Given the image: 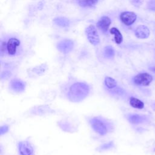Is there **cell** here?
Returning <instances> with one entry per match:
<instances>
[{
  "mask_svg": "<svg viewBox=\"0 0 155 155\" xmlns=\"http://www.w3.org/2000/svg\"><path fill=\"white\" fill-rule=\"evenodd\" d=\"M18 151L20 155H33V148L27 141H21L18 143Z\"/></svg>",
  "mask_w": 155,
  "mask_h": 155,
  "instance_id": "52a82bcc",
  "label": "cell"
},
{
  "mask_svg": "<svg viewBox=\"0 0 155 155\" xmlns=\"http://www.w3.org/2000/svg\"><path fill=\"white\" fill-rule=\"evenodd\" d=\"M85 33L88 40L91 44L97 45L99 44V36L97 31L94 25H90L88 26L85 29Z\"/></svg>",
  "mask_w": 155,
  "mask_h": 155,
  "instance_id": "3957f363",
  "label": "cell"
},
{
  "mask_svg": "<svg viewBox=\"0 0 155 155\" xmlns=\"http://www.w3.org/2000/svg\"><path fill=\"white\" fill-rule=\"evenodd\" d=\"M137 16L136 13L132 12H124L120 15V19L121 21L126 25H131L133 24L136 19Z\"/></svg>",
  "mask_w": 155,
  "mask_h": 155,
  "instance_id": "8992f818",
  "label": "cell"
},
{
  "mask_svg": "<svg viewBox=\"0 0 155 155\" xmlns=\"http://www.w3.org/2000/svg\"><path fill=\"white\" fill-rule=\"evenodd\" d=\"M153 81V77L151 75L147 73H142L136 75L133 79V81L134 84L137 85L147 86Z\"/></svg>",
  "mask_w": 155,
  "mask_h": 155,
  "instance_id": "277c9868",
  "label": "cell"
},
{
  "mask_svg": "<svg viewBox=\"0 0 155 155\" xmlns=\"http://www.w3.org/2000/svg\"><path fill=\"white\" fill-rule=\"evenodd\" d=\"M98 0H78L79 5L83 7H90L94 6Z\"/></svg>",
  "mask_w": 155,
  "mask_h": 155,
  "instance_id": "2e32d148",
  "label": "cell"
},
{
  "mask_svg": "<svg viewBox=\"0 0 155 155\" xmlns=\"http://www.w3.org/2000/svg\"><path fill=\"white\" fill-rule=\"evenodd\" d=\"M104 55L107 59H112L114 56V50L111 46L108 45L104 48Z\"/></svg>",
  "mask_w": 155,
  "mask_h": 155,
  "instance_id": "e0dca14e",
  "label": "cell"
},
{
  "mask_svg": "<svg viewBox=\"0 0 155 155\" xmlns=\"http://www.w3.org/2000/svg\"><path fill=\"white\" fill-rule=\"evenodd\" d=\"M74 47L73 41L68 39H63L59 41L57 44L58 50L62 53H68L70 52Z\"/></svg>",
  "mask_w": 155,
  "mask_h": 155,
  "instance_id": "5b68a950",
  "label": "cell"
},
{
  "mask_svg": "<svg viewBox=\"0 0 155 155\" xmlns=\"http://www.w3.org/2000/svg\"><path fill=\"white\" fill-rule=\"evenodd\" d=\"M89 91L90 88L87 84L84 82H76L70 87L68 97L72 102H79L88 96Z\"/></svg>",
  "mask_w": 155,
  "mask_h": 155,
  "instance_id": "6da1fadb",
  "label": "cell"
},
{
  "mask_svg": "<svg viewBox=\"0 0 155 155\" xmlns=\"http://www.w3.org/2000/svg\"><path fill=\"white\" fill-rule=\"evenodd\" d=\"M54 22L60 27H67L70 24V21L64 17H58L54 19Z\"/></svg>",
  "mask_w": 155,
  "mask_h": 155,
  "instance_id": "9a60e30c",
  "label": "cell"
},
{
  "mask_svg": "<svg viewBox=\"0 0 155 155\" xmlns=\"http://www.w3.org/2000/svg\"><path fill=\"white\" fill-rule=\"evenodd\" d=\"M130 104L131 107L135 108L142 109L144 107V104L137 98L132 97L130 99Z\"/></svg>",
  "mask_w": 155,
  "mask_h": 155,
  "instance_id": "5bb4252c",
  "label": "cell"
},
{
  "mask_svg": "<svg viewBox=\"0 0 155 155\" xmlns=\"http://www.w3.org/2000/svg\"><path fill=\"white\" fill-rule=\"evenodd\" d=\"M152 70H153L154 72H155V68H152Z\"/></svg>",
  "mask_w": 155,
  "mask_h": 155,
  "instance_id": "44dd1931",
  "label": "cell"
},
{
  "mask_svg": "<svg viewBox=\"0 0 155 155\" xmlns=\"http://www.w3.org/2000/svg\"><path fill=\"white\" fill-rule=\"evenodd\" d=\"M111 24V19L108 16L101 17L97 22V27L103 32H106Z\"/></svg>",
  "mask_w": 155,
  "mask_h": 155,
  "instance_id": "8fae6325",
  "label": "cell"
},
{
  "mask_svg": "<svg viewBox=\"0 0 155 155\" xmlns=\"http://www.w3.org/2000/svg\"><path fill=\"white\" fill-rule=\"evenodd\" d=\"M110 33L114 35L115 42L117 44H120L123 41V37L120 31L116 27H112L110 29Z\"/></svg>",
  "mask_w": 155,
  "mask_h": 155,
  "instance_id": "4fadbf2b",
  "label": "cell"
},
{
  "mask_svg": "<svg viewBox=\"0 0 155 155\" xmlns=\"http://www.w3.org/2000/svg\"><path fill=\"white\" fill-rule=\"evenodd\" d=\"M90 124L92 128L99 134L101 136L107 134L109 130V127L107 122L99 117H94L90 120Z\"/></svg>",
  "mask_w": 155,
  "mask_h": 155,
  "instance_id": "7a4b0ae2",
  "label": "cell"
},
{
  "mask_svg": "<svg viewBox=\"0 0 155 155\" xmlns=\"http://www.w3.org/2000/svg\"><path fill=\"white\" fill-rule=\"evenodd\" d=\"M114 145H113V142H110L108 143H104L103 145H102L100 147H99V150H108L112 147H113Z\"/></svg>",
  "mask_w": 155,
  "mask_h": 155,
  "instance_id": "d6986e66",
  "label": "cell"
},
{
  "mask_svg": "<svg viewBox=\"0 0 155 155\" xmlns=\"http://www.w3.org/2000/svg\"><path fill=\"white\" fill-rule=\"evenodd\" d=\"M104 84L105 86L109 89H113L117 86L116 81L112 78L107 76L104 80Z\"/></svg>",
  "mask_w": 155,
  "mask_h": 155,
  "instance_id": "ac0fdd59",
  "label": "cell"
},
{
  "mask_svg": "<svg viewBox=\"0 0 155 155\" xmlns=\"http://www.w3.org/2000/svg\"><path fill=\"white\" fill-rule=\"evenodd\" d=\"M150 34V30L145 25H139L135 30V35L139 39H147L149 37Z\"/></svg>",
  "mask_w": 155,
  "mask_h": 155,
  "instance_id": "30bf717a",
  "label": "cell"
},
{
  "mask_svg": "<svg viewBox=\"0 0 155 155\" xmlns=\"http://www.w3.org/2000/svg\"><path fill=\"white\" fill-rule=\"evenodd\" d=\"M10 88L16 93H20L24 91L25 88V83L20 79H15L11 81L10 83Z\"/></svg>",
  "mask_w": 155,
  "mask_h": 155,
  "instance_id": "9c48e42d",
  "label": "cell"
},
{
  "mask_svg": "<svg viewBox=\"0 0 155 155\" xmlns=\"http://www.w3.org/2000/svg\"><path fill=\"white\" fill-rule=\"evenodd\" d=\"M127 119L128 121L133 124H142L147 120L146 116L139 114H128L127 116Z\"/></svg>",
  "mask_w": 155,
  "mask_h": 155,
  "instance_id": "7c38bea8",
  "label": "cell"
},
{
  "mask_svg": "<svg viewBox=\"0 0 155 155\" xmlns=\"http://www.w3.org/2000/svg\"><path fill=\"white\" fill-rule=\"evenodd\" d=\"M21 44L20 41L16 38H11L8 41L7 44V50L10 55L15 54L17 50V47L19 46Z\"/></svg>",
  "mask_w": 155,
  "mask_h": 155,
  "instance_id": "ba28073f",
  "label": "cell"
},
{
  "mask_svg": "<svg viewBox=\"0 0 155 155\" xmlns=\"http://www.w3.org/2000/svg\"><path fill=\"white\" fill-rule=\"evenodd\" d=\"M8 130V127L6 125H4L0 128V134L2 135L5 133H6Z\"/></svg>",
  "mask_w": 155,
  "mask_h": 155,
  "instance_id": "ffe728a7",
  "label": "cell"
}]
</instances>
